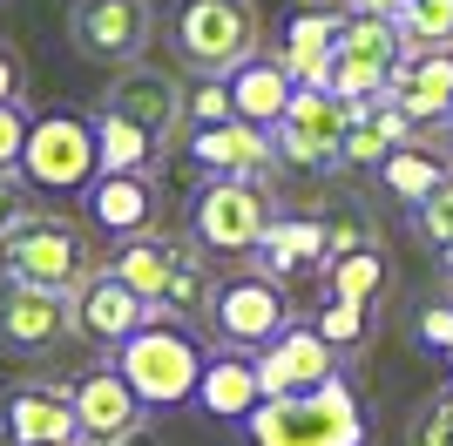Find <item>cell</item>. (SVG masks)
I'll use <instances>...</instances> for the list:
<instances>
[{
  "label": "cell",
  "instance_id": "cell-44",
  "mask_svg": "<svg viewBox=\"0 0 453 446\" xmlns=\"http://www.w3.org/2000/svg\"><path fill=\"white\" fill-rule=\"evenodd\" d=\"M447 129H453V109H447Z\"/></svg>",
  "mask_w": 453,
  "mask_h": 446
},
{
  "label": "cell",
  "instance_id": "cell-11",
  "mask_svg": "<svg viewBox=\"0 0 453 446\" xmlns=\"http://www.w3.org/2000/svg\"><path fill=\"white\" fill-rule=\"evenodd\" d=\"M183 81H176L170 68H115V81L102 88V109L122 115V122H135V129H150L156 142L170 149L176 135H183Z\"/></svg>",
  "mask_w": 453,
  "mask_h": 446
},
{
  "label": "cell",
  "instance_id": "cell-28",
  "mask_svg": "<svg viewBox=\"0 0 453 446\" xmlns=\"http://www.w3.org/2000/svg\"><path fill=\"white\" fill-rule=\"evenodd\" d=\"M325 284H332V297H345V304H372L379 284H386V250H379V243H359V250H345V258H325Z\"/></svg>",
  "mask_w": 453,
  "mask_h": 446
},
{
  "label": "cell",
  "instance_id": "cell-34",
  "mask_svg": "<svg viewBox=\"0 0 453 446\" xmlns=\"http://www.w3.org/2000/svg\"><path fill=\"white\" fill-rule=\"evenodd\" d=\"M27 129H35L27 102H0V169H20V149H27Z\"/></svg>",
  "mask_w": 453,
  "mask_h": 446
},
{
  "label": "cell",
  "instance_id": "cell-43",
  "mask_svg": "<svg viewBox=\"0 0 453 446\" xmlns=\"http://www.w3.org/2000/svg\"><path fill=\"white\" fill-rule=\"evenodd\" d=\"M440 358H447V372H453V345H447V352H440Z\"/></svg>",
  "mask_w": 453,
  "mask_h": 446
},
{
  "label": "cell",
  "instance_id": "cell-3",
  "mask_svg": "<svg viewBox=\"0 0 453 446\" xmlns=\"http://www.w3.org/2000/svg\"><path fill=\"white\" fill-rule=\"evenodd\" d=\"M170 41L183 55V68L230 74V68H244L250 55H265V20H257L250 0H176Z\"/></svg>",
  "mask_w": 453,
  "mask_h": 446
},
{
  "label": "cell",
  "instance_id": "cell-17",
  "mask_svg": "<svg viewBox=\"0 0 453 446\" xmlns=\"http://www.w3.org/2000/svg\"><path fill=\"white\" fill-rule=\"evenodd\" d=\"M7 440L14 446H81L75 392L68 386H20L7 399Z\"/></svg>",
  "mask_w": 453,
  "mask_h": 446
},
{
  "label": "cell",
  "instance_id": "cell-22",
  "mask_svg": "<svg viewBox=\"0 0 453 446\" xmlns=\"http://www.w3.org/2000/svg\"><path fill=\"white\" fill-rule=\"evenodd\" d=\"M319 264H325V223L311 217H278L265 230V243L250 250V271H265L278 284H291L298 271H319Z\"/></svg>",
  "mask_w": 453,
  "mask_h": 446
},
{
  "label": "cell",
  "instance_id": "cell-25",
  "mask_svg": "<svg viewBox=\"0 0 453 446\" xmlns=\"http://www.w3.org/2000/svg\"><path fill=\"white\" fill-rule=\"evenodd\" d=\"M447 176H453V156H447V149H434V142H419V135H413V142H399L393 156L379 163V183L393 189L399 204H426Z\"/></svg>",
  "mask_w": 453,
  "mask_h": 446
},
{
  "label": "cell",
  "instance_id": "cell-23",
  "mask_svg": "<svg viewBox=\"0 0 453 446\" xmlns=\"http://www.w3.org/2000/svg\"><path fill=\"white\" fill-rule=\"evenodd\" d=\"M88 223L109 230L115 243L142 237V230L156 223V189L142 183V176H95L88 183Z\"/></svg>",
  "mask_w": 453,
  "mask_h": 446
},
{
  "label": "cell",
  "instance_id": "cell-12",
  "mask_svg": "<svg viewBox=\"0 0 453 446\" xmlns=\"http://www.w3.org/2000/svg\"><path fill=\"white\" fill-rule=\"evenodd\" d=\"M250 372H257V392L265 399H284V392L325 386L339 372V345L319 332V325H284L265 352H250Z\"/></svg>",
  "mask_w": 453,
  "mask_h": 446
},
{
  "label": "cell",
  "instance_id": "cell-38",
  "mask_svg": "<svg viewBox=\"0 0 453 446\" xmlns=\"http://www.w3.org/2000/svg\"><path fill=\"white\" fill-rule=\"evenodd\" d=\"M419 338H426L434 352H447V345H453V304H434V311L419 318Z\"/></svg>",
  "mask_w": 453,
  "mask_h": 446
},
{
  "label": "cell",
  "instance_id": "cell-27",
  "mask_svg": "<svg viewBox=\"0 0 453 446\" xmlns=\"http://www.w3.org/2000/svg\"><path fill=\"white\" fill-rule=\"evenodd\" d=\"M399 142H413V122H406L393 102H365V109H352V129H345V163L379 169Z\"/></svg>",
  "mask_w": 453,
  "mask_h": 446
},
{
  "label": "cell",
  "instance_id": "cell-41",
  "mask_svg": "<svg viewBox=\"0 0 453 446\" xmlns=\"http://www.w3.org/2000/svg\"><path fill=\"white\" fill-rule=\"evenodd\" d=\"M352 7H365V14H393L399 0H352Z\"/></svg>",
  "mask_w": 453,
  "mask_h": 446
},
{
  "label": "cell",
  "instance_id": "cell-5",
  "mask_svg": "<svg viewBox=\"0 0 453 446\" xmlns=\"http://www.w3.org/2000/svg\"><path fill=\"white\" fill-rule=\"evenodd\" d=\"M88 237H81V223L68 217H27L0 237V278L14 284H48V291H75L88 278Z\"/></svg>",
  "mask_w": 453,
  "mask_h": 446
},
{
  "label": "cell",
  "instance_id": "cell-39",
  "mask_svg": "<svg viewBox=\"0 0 453 446\" xmlns=\"http://www.w3.org/2000/svg\"><path fill=\"white\" fill-rule=\"evenodd\" d=\"M20 88H27V74H20V48L0 41V102H20Z\"/></svg>",
  "mask_w": 453,
  "mask_h": 446
},
{
  "label": "cell",
  "instance_id": "cell-33",
  "mask_svg": "<svg viewBox=\"0 0 453 446\" xmlns=\"http://www.w3.org/2000/svg\"><path fill=\"white\" fill-rule=\"evenodd\" d=\"M413 446H453V392H434L413 419Z\"/></svg>",
  "mask_w": 453,
  "mask_h": 446
},
{
  "label": "cell",
  "instance_id": "cell-18",
  "mask_svg": "<svg viewBox=\"0 0 453 446\" xmlns=\"http://www.w3.org/2000/svg\"><path fill=\"white\" fill-rule=\"evenodd\" d=\"M75 392V419H81V440H115V433H135V427H150V406L129 392V379L115 365L88 372Z\"/></svg>",
  "mask_w": 453,
  "mask_h": 446
},
{
  "label": "cell",
  "instance_id": "cell-24",
  "mask_svg": "<svg viewBox=\"0 0 453 446\" xmlns=\"http://www.w3.org/2000/svg\"><path fill=\"white\" fill-rule=\"evenodd\" d=\"M257 372H250V352H217L203 358V379H196V406L210 419H250L257 412Z\"/></svg>",
  "mask_w": 453,
  "mask_h": 446
},
{
  "label": "cell",
  "instance_id": "cell-29",
  "mask_svg": "<svg viewBox=\"0 0 453 446\" xmlns=\"http://www.w3.org/2000/svg\"><path fill=\"white\" fill-rule=\"evenodd\" d=\"M210 297H217V278L203 271V258L189 250L183 264H176L170 291L156 297V318H170V325H183V318H210Z\"/></svg>",
  "mask_w": 453,
  "mask_h": 446
},
{
  "label": "cell",
  "instance_id": "cell-37",
  "mask_svg": "<svg viewBox=\"0 0 453 446\" xmlns=\"http://www.w3.org/2000/svg\"><path fill=\"white\" fill-rule=\"evenodd\" d=\"M359 243H379L365 223H325V258H345V250H359Z\"/></svg>",
  "mask_w": 453,
  "mask_h": 446
},
{
  "label": "cell",
  "instance_id": "cell-9",
  "mask_svg": "<svg viewBox=\"0 0 453 446\" xmlns=\"http://www.w3.org/2000/svg\"><path fill=\"white\" fill-rule=\"evenodd\" d=\"M20 183L35 189H88L95 183V122L88 115H35L27 149H20Z\"/></svg>",
  "mask_w": 453,
  "mask_h": 446
},
{
  "label": "cell",
  "instance_id": "cell-2",
  "mask_svg": "<svg viewBox=\"0 0 453 446\" xmlns=\"http://www.w3.org/2000/svg\"><path fill=\"white\" fill-rule=\"evenodd\" d=\"M203 345L183 332V325H170V318H150L142 332H129L122 345H115V372L129 379V392L142 399V406H183V399H196V379H203Z\"/></svg>",
  "mask_w": 453,
  "mask_h": 446
},
{
  "label": "cell",
  "instance_id": "cell-14",
  "mask_svg": "<svg viewBox=\"0 0 453 446\" xmlns=\"http://www.w3.org/2000/svg\"><path fill=\"white\" fill-rule=\"evenodd\" d=\"M68 311H75V338H88V345H109V352H115L129 332H142V325L156 318L150 304H142V297H135L129 284L109 271V264H102V271H88V278L68 291Z\"/></svg>",
  "mask_w": 453,
  "mask_h": 446
},
{
  "label": "cell",
  "instance_id": "cell-13",
  "mask_svg": "<svg viewBox=\"0 0 453 446\" xmlns=\"http://www.w3.org/2000/svg\"><path fill=\"white\" fill-rule=\"evenodd\" d=\"M61 338H75L68 291L0 278V352H55Z\"/></svg>",
  "mask_w": 453,
  "mask_h": 446
},
{
  "label": "cell",
  "instance_id": "cell-4",
  "mask_svg": "<svg viewBox=\"0 0 453 446\" xmlns=\"http://www.w3.org/2000/svg\"><path fill=\"white\" fill-rule=\"evenodd\" d=\"M271 223H278V196L265 176H210L189 204V237L217 258H250Z\"/></svg>",
  "mask_w": 453,
  "mask_h": 446
},
{
  "label": "cell",
  "instance_id": "cell-36",
  "mask_svg": "<svg viewBox=\"0 0 453 446\" xmlns=\"http://www.w3.org/2000/svg\"><path fill=\"white\" fill-rule=\"evenodd\" d=\"M20 217H27V183H20L14 169H0V237H7Z\"/></svg>",
  "mask_w": 453,
  "mask_h": 446
},
{
  "label": "cell",
  "instance_id": "cell-15",
  "mask_svg": "<svg viewBox=\"0 0 453 446\" xmlns=\"http://www.w3.org/2000/svg\"><path fill=\"white\" fill-rule=\"evenodd\" d=\"M386 102H393L406 122H447L453 109V48H413L399 55L393 81H386Z\"/></svg>",
  "mask_w": 453,
  "mask_h": 446
},
{
  "label": "cell",
  "instance_id": "cell-26",
  "mask_svg": "<svg viewBox=\"0 0 453 446\" xmlns=\"http://www.w3.org/2000/svg\"><path fill=\"white\" fill-rule=\"evenodd\" d=\"M163 156V142H156L150 129H135V122H122V115H95V176H142V169Z\"/></svg>",
  "mask_w": 453,
  "mask_h": 446
},
{
  "label": "cell",
  "instance_id": "cell-21",
  "mask_svg": "<svg viewBox=\"0 0 453 446\" xmlns=\"http://www.w3.org/2000/svg\"><path fill=\"white\" fill-rule=\"evenodd\" d=\"M224 81H230V109H237V122H257V129H278L284 102H291V88H298V81L284 74L278 55H250L244 68H230Z\"/></svg>",
  "mask_w": 453,
  "mask_h": 446
},
{
  "label": "cell",
  "instance_id": "cell-10",
  "mask_svg": "<svg viewBox=\"0 0 453 446\" xmlns=\"http://www.w3.org/2000/svg\"><path fill=\"white\" fill-rule=\"evenodd\" d=\"M68 41H75V55L109 61V68L142 61V48L156 41V7L150 0H75Z\"/></svg>",
  "mask_w": 453,
  "mask_h": 446
},
{
  "label": "cell",
  "instance_id": "cell-45",
  "mask_svg": "<svg viewBox=\"0 0 453 446\" xmlns=\"http://www.w3.org/2000/svg\"><path fill=\"white\" fill-rule=\"evenodd\" d=\"M311 7H325V0H311Z\"/></svg>",
  "mask_w": 453,
  "mask_h": 446
},
{
  "label": "cell",
  "instance_id": "cell-30",
  "mask_svg": "<svg viewBox=\"0 0 453 446\" xmlns=\"http://www.w3.org/2000/svg\"><path fill=\"white\" fill-rule=\"evenodd\" d=\"M393 27L406 41V55L413 48H453V0H399Z\"/></svg>",
  "mask_w": 453,
  "mask_h": 446
},
{
  "label": "cell",
  "instance_id": "cell-32",
  "mask_svg": "<svg viewBox=\"0 0 453 446\" xmlns=\"http://www.w3.org/2000/svg\"><path fill=\"white\" fill-rule=\"evenodd\" d=\"M413 210H419V237L434 243V250H440V243H453V176L426 196V204H413Z\"/></svg>",
  "mask_w": 453,
  "mask_h": 446
},
{
  "label": "cell",
  "instance_id": "cell-16",
  "mask_svg": "<svg viewBox=\"0 0 453 446\" xmlns=\"http://www.w3.org/2000/svg\"><path fill=\"white\" fill-rule=\"evenodd\" d=\"M189 156L210 169V176H271L278 169V142L257 122H210V129L189 135Z\"/></svg>",
  "mask_w": 453,
  "mask_h": 446
},
{
  "label": "cell",
  "instance_id": "cell-31",
  "mask_svg": "<svg viewBox=\"0 0 453 446\" xmlns=\"http://www.w3.org/2000/svg\"><path fill=\"white\" fill-rule=\"evenodd\" d=\"M230 81L224 74H196L189 81V95H183V122H196V129H210V122H230Z\"/></svg>",
  "mask_w": 453,
  "mask_h": 446
},
{
  "label": "cell",
  "instance_id": "cell-42",
  "mask_svg": "<svg viewBox=\"0 0 453 446\" xmlns=\"http://www.w3.org/2000/svg\"><path fill=\"white\" fill-rule=\"evenodd\" d=\"M440 264H447V278H453V243H440Z\"/></svg>",
  "mask_w": 453,
  "mask_h": 446
},
{
  "label": "cell",
  "instance_id": "cell-6",
  "mask_svg": "<svg viewBox=\"0 0 453 446\" xmlns=\"http://www.w3.org/2000/svg\"><path fill=\"white\" fill-rule=\"evenodd\" d=\"M406 41H399L393 14H365L352 7L339 27V48H332V95L345 109H365V102H386V81H393Z\"/></svg>",
  "mask_w": 453,
  "mask_h": 446
},
{
  "label": "cell",
  "instance_id": "cell-19",
  "mask_svg": "<svg viewBox=\"0 0 453 446\" xmlns=\"http://www.w3.org/2000/svg\"><path fill=\"white\" fill-rule=\"evenodd\" d=\"M339 27H345V14H332V7L291 14V27H284V41H278V61H284V74H291L298 88H332V48H339Z\"/></svg>",
  "mask_w": 453,
  "mask_h": 446
},
{
  "label": "cell",
  "instance_id": "cell-7",
  "mask_svg": "<svg viewBox=\"0 0 453 446\" xmlns=\"http://www.w3.org/2000/svg\"><path fill=\"white\" fill-rule=\"evenodd\" d=\"M284 325H291V291L265 271H244V278L217 284V297H210V332L224 352H265Z\"/></svg>",
  "mask_w": 453,
  "mask_h": 446
},
{
  "label": "cell",
  "instance_id": "cell-35",
  "mask_svg": "<svg viewBox=\"0 0 453 446\" xmlns=\"http://www.w3.org/2000/svg\"><path fill=\"white\" fill-rule=\"evenodd\" d=\"M319 332L332 338V345H359L365 338V304H345V297H332L319 311Z\"/></svg>",
  "mask_w": 453,
  "mask_h": 446
},
{
  "label": "cell",
  "instance_id": "cell-20",
  "mask_svg": "<svg viewBox=\"0 0 453 446\" xmlns=\"http://www.w3.org/2000/svg\"><path fill=\"white\" fill-rule=\"evenodd\" d=\"M196 250V237H156V230H142V237H122V250H115V278L129 284L142 304L156 311V297L170 291V278H176V264Z\"/></svg>",
  "mask_w": 453,
  "mask_h": 446
},
{
  "label": "cell",
  "instance_id": "cell-40",
  "mask_svg": "<svg viewBox=\"0 0 453 446\" xmlns=\"http://www.w3.org/2000/svg\"><path fill=\"white\" fill-rule=\"evenodd\" d=\"M81 446H156V433L135 427V433H115V440H81Z\"/></svg>",
  "mask_w": 453,
  "mask_h": 446
},
{
  "label": "cell",
  "instance_id": "cell-8",
  "mask_svg": "<svg viewBox=\"0 0 453 446\" xmlns=\"http://www.w3.org/2000/svg\"><path fill=\"white\" fill-rule=\"evenodd\" d=\"M345 129H352V109H345L332 88H291L271 142H278V163L339 169L345 163Z\"/></svg>",
  "mask_w": 453,
  "mask_h": 446
},
{
  "label": "cell",
  "instance_id": "cell-1",
  "mask_svg": "<svg viewBox=\"0 0 453 446\" xmlns=\"http://www.w3.org/2000/svg\"><path fill=\"white\" fill-rule=\"evenodd\" d=\"M250 446H365V406L352 379H325V386L284 392V399H257V412L244 419Z\"/></svg>",
  "mask_w": 453,
  "mask_h": 446
}]
</instances>
